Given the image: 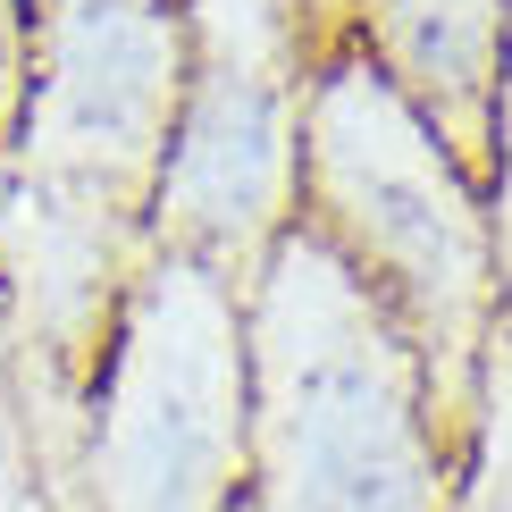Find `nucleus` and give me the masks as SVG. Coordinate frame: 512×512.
Masks as SVG:
<instances>
[{
    "mask_svg": "<svg viewBox=\"0 0 512 512\" xmlns=\"http://www.w3.org/2000/svg\"><path fill=\"white\" fill-rule=\"evenodd\" d=\"M59 512H244V286L143 252L59 437Z\"/></svg>",
    "mask_w": 512,
    "mask_h": 512,
    "instance_id": "3",
    "label": "nucleus"
},
{
    "mask_svg": "<svg viewBox=\"0 0 512 512\" xmlns=\"http://www.w3.org/2000/svg\"><path fill=\"white\" fill-rule=\"evenodd\" d=\"M294 227L345 261L395 328L412 336L445 429H471L479 361L496 336V227L462 160L395 101V84L353 51H319L303 93V177Z\"/></svg>",
    "mask_w": 512,
    "mask_h": 512,
    "instance_id": "2",
    "label": "nucleus"
},
{
    "mask_svg": "<svg viewBox=\"0 0 512 512\" xmlns=\"http://www.w3.org/2000/svg\"><path fill=\"white\" fill-rule=\"evenodd\" d=\"M0 512H59V479H51V445L26 420L17 395V345H9V311H0Z\"/></svg>",
    "mask_w": 512,
    "mask_h": 512,
    "instance_id": "7",
    "label": "nucleus"
},
{
    "mask_svg": "<svg viewBox=\"0 0 512 512\" xmlns=\"http://www.w3.org/2000/svg\"><path fill=\"white\" fill-rule=\"evenodd\" d=\"M34 51H42V0H0V152H17V126H26Z\"/></svg>",
    "mask_w": 512,
    "mask_h": 512,
    "instance_id": "8",
    "label": "nucleus"
},
{
    "mask_svg": "<svg viewBox=\"0 0 512 512\" xmlns=\"http://www.w3.org/2000/svg\"><path fill=\"white\" fill-rule=\"evenodd\" d=\"M345 42L395 84V101L487 194L496 185V152H504L512 0H353Z\"/></svg>",
    "mask_w": 512,
    "mask_h": 512,
    "instance_id": "5",
    "label": "nucleus"
},
{
    "mask_svg": "<svg viewBox=\"0 0 512 512\" xmlns=\"http://www.w3.org/2000/svg\"><path fill=\"white\" fill-rule=\"evenodd\" d=\"M294 9H303V26H311L319 51H336V42H345V9H353V0H294Z\"/></svg>",
    "mask_w": 512,
    "mask_h": 512,
    "instance_id": "9",
    "label": "nucleus"
},
{
    "mask_svg": "<svg viewBox=\"0 0 512 512\" xmlns=\"http://www.w3.org/2000/svg\"><path fill=\"white\" fill-rule=\"evenodd\" d=\"M319 42L294 0H185V93L143 236L244 286L294 227Z\"/></svg>",
    "mask_w": 512,
    "mask_h": 512,
    "instance_id": "4",
    "label": "nucleus"
},
{
    "mask_svg": "<svg viewBox=\"0 0 512 512\" xmlns=\"http://www.w3.org/2000/svg\"><path fill=\"white\" fill-rule=\"evenodd\" d=\"M454 462L395 311L286 227L244 277V512H445Z\"/></svg>",
    "mask_w": 512,
    "mask_h": 512,
    "instance_id": "1",
    "label": "nucleus"
},
{
    "mask_svg": "<svg viewBox=\"0 0 512 512\" xmlns=\"http://www.w3.org/2000/svg\"><path fill=\"white\" fill-rule=\"evenodd\" d=\"M445 512H512V353L496 336H487V361H479V403H471V429H462Z\"/></svg>",
    "mask_w": 512,
    "mask_h": 512,
    "instance_id": "6",
    "label": "nucleus"
}]
</instances>
